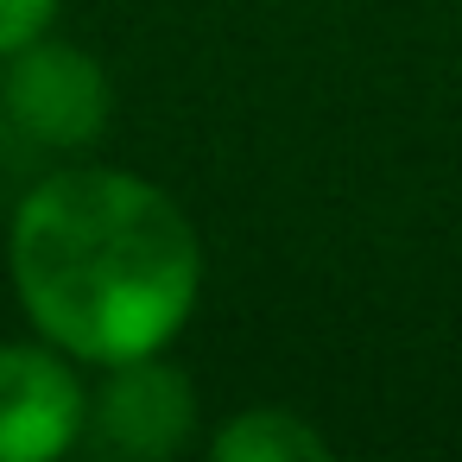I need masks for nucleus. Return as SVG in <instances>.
Returning <instances> with one entry per match:
<instances>
[{"label": "nucleus", "mask_w": 462, "mask_h": 462, "mask_svg": "<svg viewBox=\"0 0 462 462\" xmlns=\"http://www.w3.org/2000/svg\"><path fill=\"white\" fill-rule=\"evenodd\" d=\"M7 273L51 348L108 367L178 342L203 291V241L152 178L64 165L14 209Z\"/></svg>", "instance_id": "obj_1"}, {"label": "nucleus", "mask_w": 462, "mask_h": 462, "mask_svg": "<svg viewBox=\"0 0 462 462\" xmlns=\"http://www.w3.org/2000/svg\"><path fill=\"white\" fill-rule=\"evenodd\" d=\"M115 115V89L108 70L64 39H32L20 51H7V70H0V121H7L20 140L45 146V152H83L108 134Z\"/></svg>", "instance_id": "obj_2"}, {"label": "nucleus", "mask_w": 462, "mask_h": 462, "mask_svg": "<svg viewBox=\"0 0 462 462\" xmlns=\"http://www.w3.org/2000/svg\"><path fill=\"white\" fill-rule=\"evenodd\" d=\"M190 437H197V386L171 361L134 355L102 367V386L89 393V418H83L89 449L159 462V456H178Z\"/></svg>", "instance_id": "obj_3"}, {"label": "nucleus", "mask_w": 462, "mask_h": 462, "mask_svg": "<svg viewBox=\"0 0 462 462\" xmlns=\"http://www.w3.org/2000/svg\"><path fill=\"white\" fill-rule=\"evenodd\" d=\"M89 386L64 348L0 342V462H58L83 443Z\"/></svg>", "instance_id": "obj_4"}, {"label": "nucleus", "mask_w": 462, "mask_h": 462, "mask_svg": "<svg viewBox=\"0 0 462 462\" xmlns=\"http://www.w3.org/2000/svg\"><path fill=\"white\" fill-rule=\"evenodd\" d=\"M209 449H216V462H323L329 456L323 430H310L298 411H273V405H254L235 424H222Z\"/></svg>", "instance_id": "obj_5"}, {"label": "nucleus", "mask_w": 462, "mask_h": 462, "mask_svg": "<svg viewBox=\"0 0 462 462\" xmlns=\"http://www.w3.org/2000/svg\"><path fill=\"white\" fill-rule=\"evenodd\" d=\"M58 7H64V0H0V58L32 45V39H45Z\"/></svg>", "instance_id": "obj_6"}]
</instances>
